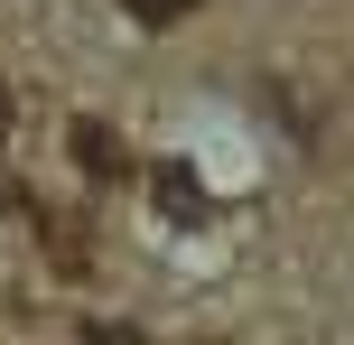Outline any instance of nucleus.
I'll return each mask as SVG.
<instances>
[{"mask_svg": "<svg viewBox=\"0 0 354 345\" xmlns=\"http://www.w3.org/2000/svg\"><path fill=\"white\" fill-rule=\"evenodd\" d=\"M75 159H84V178H122V168H131L122 140H112L103 122H75Z\"/></svg>", "mask_w": 354, "mask_h": 345, "instance_id": "nucleus-1", "label": "nucleus"}, {"mask_svg": "<svg viewBox=\"0 0 354 345\" xmlns=\"http://www.w3.org/2000/svg\"><path fill=\"white\" fill-rule=\"evenodd\" d=\"M122 10H131V19H140V28H177V19H187V10H196V0H122Z\"/></svg>", "mask_w": 354, "mask_h": 345, "instance_id": "nucleus-2", "label": "nucleus"}]
</instances>
